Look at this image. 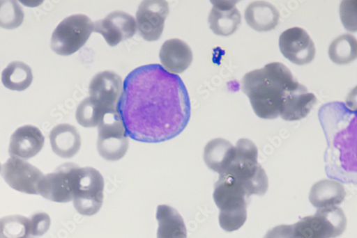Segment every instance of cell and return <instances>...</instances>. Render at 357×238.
<instances>
[{
	"label": "cell",
	"mask_w": 357,
	"mask_h": 238,
	"mask_svg": "<svg viewBox=\"0 0 357 238\" xmlns=\"http://www.w3.org/2000/svg\"><path fill=\"white\" fill-rule=\"evenodd\" d=\"M117 112L130 138L155 143L171 140L185 130L191 104L180 77L160 65H148L127 76Z\"/></svg>",
	"instance_id": "cell-1"
},
{
	"label": "cell",
	"mask_w": 357,
	"mask_h": 238,
	"mask_svg": "<svg viewBox=\"0 0 357 238\" xmlns=\"http://www.w3.org/2000/svg\"><path fill=\"white\" fill-rule=\"evenodd\" d=\"M242 89L250 99L255 114L262 119L277 118L287 99L307 93V88L280 63L268 64L246 74L242 81Z\"/></svg>",
	"instance_id": "cell-2"
},
{
	"label": "cell",
	"mask_w": 357,
	"mask_h": 238,
	"mask_svg": "<svg viewBox=\"0 0 357 238\" xmlns=\"http://www.w3.org/2000/svg\"><path fill=\"white\" fill-rule=\"evenodd\" d=\"M319 121L324 133L333 136V141H328L331 156L337 155L341 167L344 170L356 169V117L343 103L335 102L324 105L319 111Z\"/></svg>",
	"instance_id": "cell-3"
},
{
	"label": "cell",
	"mask_w": 357,
	"mask_h": 238,
	"mask_svg": "<svg viewBox=\"0 0 357 238\" xmlns=\"http://www.w3.org/2000/svg\"><path fill=\"white\" fill-rule=\"evenodd\" d=\"M247 198L243 185L234 175L220 174L213 198L220 210L219 222L223 230L231 232L244 225L248 218Z\"/></svg>",
	"instance_id": "cell-4"
},
{
	"label": "cell",
	"mask_w": 357,
	"mask_h": 238,
	"mask_svg": "<svg viewBox=\"0 0 357 238\" xmlns=\"http://www.w3.org/2000/svg\"><path fill=\"white\" fill-rule=\"evenodd\" d=\"M234 147V157L225 173L231 174L242 183L248 197L264 195L269 185L266 174L257 161L256 145L242 138Z\"/></svg>",
	"instance_id": "cell-5"
},
{
	"label": "cell",
	"mask_w": 357,
	"mask_h": 238,
	"mask_svg": "<svg viewBox=\"0 0 357 238\" xmlns=\"http://www.w3.org/2000/svg\"><path fill=\"white\" fill-rule=\"evenodd\" d=\"M294 238H335L343 234L347 219L340 207L319 208L315 215L292 225Z\"/></svg>",
	"instance_id": "cell-6"
},
{
	"label": "cell",
	"mask_w": 357,
	"mask_h": 238,
	"mask_svg": "<svg viewBox=\"0 0 357 238\" xmlns=\"http://www.w3.org/2000/svg\"><path fill=\"white\" fill-rule=\"evenodd\" d=\"M94 31V23L84 15H75L56 27L51 47L59 55L70 56L79 50Z\"/></svg>",
	"instance_id": "cell-7"
},
{
	"label": "cell",
	"mask_w": 357,
	"mask_h": 238,
	"mask_svg": "<svg viewBox=\"0 0 357 238\" xmlns=\"http://www.w3.org/2000/svg\"><path fill=\"white\" fill-rule=\"evenodd\" d=\"M98 150L109 161L122 159L129 148V136L118 112L105 114L98 125Z\"/></svg>",
	"instance_id": "cell-8"
},
{
	"label": "cell",
	"mask_w": 357,
	"mask_h": 238,
	"mask_svg": "<svg viewBox=\"0 0 357 238\" xmlns=\"http://www.w3.org/2000/svg\"><path fill=\"white\" fill-rule=\"evenodd\" d=\"M104 189V178L97 169L80 168L73 198L77 212L85 216L97 214L103 204Z\"/></svg>",
	"instance_id": "cell-9"
},
{
	"label": "cell",
	"mask_w": 357,
	"mask_h": 238,
	"mask_svg": "<svg viewBox=\"0 0 357 238\" xmlns=\"http://www.w3.org/2000/svg\"><path fill=\"white\" fill-rule=\"evenodd\" d=\"M80 167L73 163L59 166L53 173L44 175L39 187L43 198L59 203L73 200Z\"/></svg>",
	"instance_id": "cell-10"
},
{
	"label": "cell",
	"mask_w": 357,
	"mask_h": 238,
	"mask_svg": "<svg viewBox=\"0 0 357 238\" xmlns=\"http://www.w3.org/2000/svg\"><path fill=\"white\" fill-rule=\"evenodd\" d=\"M169 13V5L165 0H146L137 12V27L143 39L158 41L162 36L165 22Z\"/></svg>",
	"instance_id": "cell-11"
},
{
	"label": "cell",
	"mask_w": 357,
	"mask_h": 238,
	"mask_svg": "<svg viewBox=\"0 0 357 238\" xmlns=\"http://www.w3.org/2000/svg\"><path fill=\"white\" fill-rule=\"evenodd\" d=\"M44 175L40 169L20 159L11 158L3 166L6 183L15 191L26 194H39Z\"/></svg>",
	"instance_id": "cell-12"
},
{
	"label": "cell",
	"mask_w": 357,
	"mask_h": 238,
	"mask_svg": "<svg viewBox=\"0 0 357 238\" xmlns=\"http://www.w3.org/2000/svg\"><path fill=\"white\" fill-rule=\"evenodd\" d=\"M279 46L283 56L296 65L311 63L316 54L312 40L301 27L287 29L280 37Z\"/></svg>",
	"instance_id": "cell-13"
},
{
	"label": "cell",
	"mask_w": 357,
	"mask_h": 238,
	"mask_svg": "<svg viewBox=\"0 0 357 238\" xmlns=\"http://www.w3.org/2000/svg\"><path fill=\"white\" fill-rule=\"evenodd\" d=\"M123 90L122 78L111 71H105L96 75L89 87V97L96 102L105 113L117 112Z\"/></svg>",
	"instance_id": "cell-14"
},
{
	"label": "cell",
	"mask_w": 357,
	"mask_h": 238,
	"mask_svg": "<svg viewBox=\"0 0 357 238\" xmlns=\"http://www.w3.org/2000/svg\"><path fill=\"white\" fill-rule=\"evenodd\" d=\"M94 31L101 34L109 46L115 47L135 35L137 24L130 15L115 11L94 23Z\"/></svg>",
	"instance_id": "cell-15"
},
{
	"label": "cell",
	"mask_w": 357,
	"mask_h": 238,
	"mask_svg": "<svg viewBox=\"0 0 357 238\" xmlns=\"http://www.w3.org/2000/svg\"><path fill=\"white\" fill-rule=\"evenodd\" d=\"M45 136L37 127L26 125L17 129L12 135L9 147L11 158L28 160L41 152Z\"/></svg>",
	"instance_id": "cell-16"
},
{
	"label": "cell",
	"mask_w": 357,
	"mask_h": 238,
	"mask_svg": "<svg viewBox=\"0 0 357 238\" xmlns=\"http://www.w3.org/2000/svg\"><path fill=\"white\" fill-rule=\"evenodd\" d=\"M236 2L212 1L213 8L209 15L211 29L219 36L233 35L241 24V15L236 8Z\"/></svg>",
	"instance_id": "cell-17"
},
{
	"label": "cell",
	"mask_w": 357,
	"mask_h": 238,
	"mask_svg": "<svg viewBox=\"0 0 357 238\" xmlns=\"http://www.w3.org/2000/svg\"><path fill=\"white\" fill-rule=\"evenodd\" d=\"M160 58L162 67L169 73L177 75L190 68L193 61V54L186 42L178 39H171L162 45Z\"/></svg>",
	"instance_id": "cell-18"
},
{
	"label": "cell",
	"mask_w": 357,
	"mask_h": 238,
	"mask_svg": "<svg viewBox=\"0 0 357 238\" xmlns=\"http://www.w3.org/2000/svg\"><path fill=\"white\" fill-rule=\"evenodd\" d=\"M52 151L63 159L75 157L81 148V136L76 127L63 124L55 127L50 134Z\"/></svg>",
	"instance_id": "cell-19"
},
{
	"label": "cell",
	"mask_w": 357,
	"mask_h": 238,
	"mask_svg": "<svg viewBox=\"0 0 357 238\" xmlns=\"http://www.w3.org/2000/svg\"><path fill=\"white\" fill-rule=\"evenodd\" d=\"M280 16L279 11L274 6L262 1L250 4L245 13L249 26L259 33L275 29L279 24Z\"/></svg>",
	"instance_id": "cell-20"
},
{
	"label": "cell",
	"mask_w": 357,
	"mask_h": 238,
	"mask_svg": "<svg viewBox=\"0 0 357 238\" xmlns=\"http://www.w3.org/2000/svg\"><path fill=\"white\" fill-rule=\"evenodd\" d=\"M235 154V147L223 138H215L208 143L204 151L206 165L215 172L222 174L228 168Z\"/></svg>",
	"instance_id": "cell-21"
},
{
	"label": "cell",
	"mask_w": 357,
	"mask_h": 238,
	"mask_svg": "<svg viewBox=\"0 0 357 238\" xmlns=\"http://www.w3.org/2000/svg\"><path fill=\"white\" fill-rule=\"evenodd\" d=\"M346 195L344 186L337 181L323 180L312 187L309 198L312 205L319 209L340 205Z\"/></svg>",
	"instance_id": "cell-22"
},
{
	"label": "cell",
	"mask_w": 357,
	"mask_h": 238,
	"mask_svg": "<svg viewBox=\"0 0 357 238\" xmlns=\"http://www.w3.org/2000/svg\"><path fill=\"white\" fill-rule=\"evenodd\" d=\"M156 219L159 223L158 238H187L184 220L174 207L167 205H159Z\"/></svg>",
	"instance_id": "cell-23"
},
{
	"label": "cell",
	"mask_w": 357,
	"mask_h": 238,
	"mask_svg": "<svg viewBox=\"0 0 357 238\" xmlns=\"http://www.w3.org/2000/svg\"><path fill=\"white\" fill-rule=\"evenodd\" d=\"M317 103V97L312 93L294 95L284 101L280 116L288 122L301 120L307 116Z\"/></svg>",
	"instance_id": "cell-24"
},
{
	"label": "cell",
	"mask_w": 357,
	"mask_h": 238,
	"mask_svg": "<svg viewBox=\"0 0 357 238\" xmlns=\"http://www.w3.org/2000/svg\"><path fill=\"white\" fill-rule=\"evenodd\" d=\"M33 80L32 70L21 62L10 63L3 72L4 86L13 91L22 92L31 85Z\"/></svg>",
	"instance_id": "cell-25"
},
{
	"label": "cell",
	"mask_w": 357,
	"mask_h": 238,
	"mask_svg": "<svg viewBox=\"0 0 357 238\" xmlns=\"http://www.w3.org/2000/svg\"><path fill=\"white\" fill-rule=\"evenodd\" d=\"M328 53L331 61L337 65L352 63L357 55L356 38L349 34L340 36L332 42Z\"/></svg>",
	"instance_id": "cell-26"
},
{
	"label": "cell",
	"mask_w": 357,
	"mask_h": 238,
	"mask_svg": "<svg viewBox=\"0 0 357 238\" xmlns=\"http://www.w3.org/2000/svg\"><path fill=\"white\" fill-rule=\"evenodd\" d=\"M105 112L91 97L84 99L78 106L76 112L77 122L85 128L98 127Z\"/></svg>",
	"instance_id": "cell-27"
},
{
	"label": "cell",
	"mask_w": 357,
	"mask_h": 238,
	"mask_svg": "<svg viewBox=\"0 0 357 238\" xmlns=\"http://www.w3.org/2000/svg\"><path fill=\"white\" fill-rule=\"evenodd\" d=\"M29 233V220L21 216L0 219V238H26Z\"/></svg>",
	"instance_id": "cell-28"
},
{
	"label": "cell",
	"mask_w": 357,
	"mask_h": 238,
	"mask_svg": "<svg viewBox=\"0 0 357 238\" xmlns=\"http://www.w3.org/2000/svg\"><path fill=\"white\" fill-rule=\"evenodd\" d=\"M24 17V12L17 2L0 1V26L16 29L22 24Z\"/></svg>",
	"instance_id": "cell-29"
},
{
	"label": "cell",
	"mask_w": 357,
	"mask_h": 238,
	"mask_svg": "<svg viewBox=\"0 0 357 238\" xmlns=\"http://www.w3.org/2000/svg\"><path fill=\"white\" fill-rule=\"evenodd\" d=\"M29 220V233L33 236H42L46 233L51 225V219L48 214L38 213L33 215Z\"/></svg>",
	"instance_id": "cell-30"
},
{
	"label": "cell",
	"mask_w": 357,
	"mask_h": 238,
	"mask_svg": "<svg viewBox=\"0 0 357 238\" xmlns=\"http://www.w3.org/2000/svg\"><path fill=\"white\" fill-rule=\"evenodd\" d=\"M264 238H294L292 225H282L268 231Z\"/></svg>",
	"instance_id": "cell-31"
},
{
	"label": "cell",
	"mask_w": 357,
	"mask_h": 238,
	"mask_svg": "<svg viewBox=\"0 0 357 238\" xmlns=\"http://www.w3.org/2000/svg\"><path fill=\"white\" fill-rule=\"evenodd\" d=\"M1 170H2L1 164H0V171H1Z\"/></svg>",
	"instance_id": "cell-32"
},
{
	"label": "cell",
	"mask_w": 357,
	"mask_h": 238,
	"mask_svg": "<svg viewBox=\"0 0 357 238\" xmlns=\"http://www.w3.org/2000/svg\"><path fill=\"white\" fill-rule=\"evenodd\" d=\"M26 238H34V237H31V236H29V237H26Z\"/></svg>",
	"instance_id": "cell-33"
}]
</instances>
